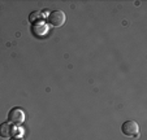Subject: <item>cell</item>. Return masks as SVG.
I'll list each match as a JSON object with an SVG mask.
<instances>
[{
	"mask_svg": "<svg viewBox=\"0 0 147 140\" xmlns=\"http://www.w3.org/2000/svg\"><path fill=\"white\" fill-rule=\"evenodd\" d=\"M121 131L125 136H138L139 135V125L133 119L124 122L121 126Z\"/></svg>",
	"mask_w": 147,
	"mask_h": 140,
	"instance_id": "cell-1",
	"label": "cell"
},
{
	"mask_svg": "<svg viewBox=\"0 0 147 140\" xmlns=\"http://www.w3.org/2000/svg\"><path fill=\"white\" fill-rule=\"evenodd\" d=\"M8 121L12 125H21L25 121V113L21 108H12L8 113Z\"/></svg>",
	"mask_w": 147,
	"mask_h": 140,
	"instance_id": "cell-2",
	"label": "cell"
},
{
	"mask_svg": "<svg viewBox=\"0 0 147 140\" xmlns=\"http://www.w3.org/2000/svg\"><path fill=\"white\" fill-rule=\"evenodd\" d=\"M65 13L61 11H53L50 13V16H48V23H50L51 26H53V27H60V26L64 25L65 22Z\"/></svg>",
	"mask_w": 147,
	"mask_h": 140,
	"instance_id": "cell-3",
	"label": "cell"
},
{
	"mask_svg": "<svg viewBox=\"0 0 147 140\" xmlns=\"http://www.w3.org/2000/svg\"><path fill=\"white\" fill-rule=\"evenodd\" d=\"M13 134H14V127L9 122H4V123L0 125V136L1 137H9L11 139Z\"/></svg>",
	"mask_w": 147,
	"mask_h": 140,
	"instance_id": "cell-4",
	"label": "cell"
},
{
	"mask_svg": "<svg viewBox=\"0 0 147 140\" xmlns=\"http://www.w3.org/2000/svg\"><path fill=\"white\" fill-rule=\"evenodd\" d=\"M40 12H33V13H30V17H29V21L33 23V22H36V21H39V22H42V18L43 17L40 16Z\"/></svg>",
	"mask_w": 147,
	"mask_h": 140,
	"instance_id": "cell-5",
	"label": "cell"
},
{
	"mask_svg": "<svg viewBox=\"0 0 147 140\" xmlns=\"http://www.w3.org/2000/svg\"><path fill=\"white\" fill-rule=\"evenodd\" d=\"M9 140H24V137H18V136H16V137H11Z\"/></svg>",
	"mask_w": 147,
	"mask_h": 140,
	"instance_id": "cell-6",
	"label": "cell"
}]
</instances>
